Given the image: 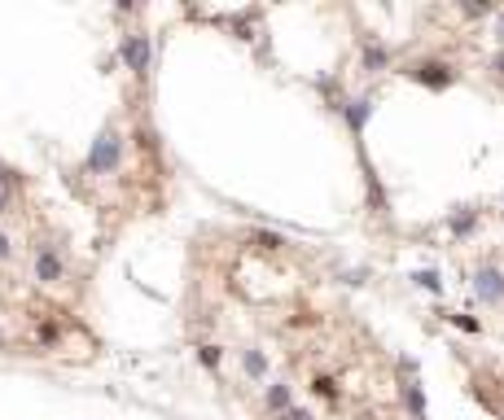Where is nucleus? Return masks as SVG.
Returning a JSON list of instances; mask_svg holds the SVG:
<instances>
[{
	"instance_id": "obj_1",
	"label": "nucleus",
	"mask_w": 504,
	"mask_h": 420,
	"mask_svg": "<svg viewBox=\"0 0 504 420\" xmlns=\"http://www.w3.org/2000/svg\"><path fill=\"white\" fill-rule=\"evenodd\" d=\"M119 163H123V136L115 132V127H101L84 167H88V175H110V171H119Z\"/></svg>"
},
{
	"instance_id": "obj_2",
	"label": "nucleus",
	"mask_w": 504,
	"mask_h": 420,
	"mask_svg": "<svg viewBox=\"0 0 504 420\" xmlns=\"http://www.w3.org/2000/svg\"><path fill=\"white\" fill-rule=\"evenodd\" d=\"M119 57L127 61V70H132L136 79H145V75H150V66H154V44H150V36H145V31H127L123 44H119Z\"/></svg>"
},
{
	"instance_id": "obj_3",
	"label": "nucleus",
	"mask_w": 504,
	"mask_h": 420,
	"mask_svg": "<svg viewBox=\"0 0 504 420\" xmlns=\"http://www.w3.org/2000/svg\"><path fill=\"white\" fill-rule=\"evenodd\" d=\"M62 276H66L62 250L53 246V241H40V246H36V280H40V285H57Z\"/></svg>"
},
{
	"instance_id": "obj_4",
	"label": "nucleus",
	"mask_w": 504,
	"mask_h": 420,
	"mask_svg": "<svg viewBox=\"0 0 504 420\" xmlns=\"http://www.w3.org/2000/svg\"><path fill=\"white\" fill-rule=\"evenodd\" d=\"M408 79H417L421 88H430V92H443V88H452V66H443V61H417V66L408 70Z\"/></svg>"
},
{
	"instance_id": "obj_5",
	"label": "nucleus",
	"mask_w": 504,
	"mask_h": 420,
	"mask_svg": "<svg viewBox=\"0 0 504 420\" xmlns=\"http://www.w3.org/2000/svg\"><path fill=\"white\" fill-rule=\"evenodd\" d=\"M474 294H478V302H487V306L504 302V271H500V267H478V271H474Z\"/></svg>"
},
{
	"instance_id": "obj_6",
	"label": "nucleus",
	"mask_w": 504,
	"mask_h": 420,
	"mask_svg": "<svg viewBox=\"0 0 504 420\" xmlns=\"http://www.w3.org/2000/svg\"><path fill=\"white\" fill-rule=\"evenodd\" d=\"M343 114H347V127L355 136L364 132V123H368V114H373V96H355V101H347L343 105Z\"/></svg>"
},
{
	"instance_id": "obj_7",
	"label": "nucleus",
	"mask_w": 504,
	"mask_h": 420,
	"mask_svg": "<svg viewBox=\"0 0 504 420\" xmlns=\"http://www.w3.org/2000/svg\"><path fill=\"white\" fill-rule=\"evenodd\" d=\"M18 188H22V175H13L9 167H0V215H9V210H13Z\"/></svg>"
},
{
	"instance_id": "obj_8",
	"label": "nucleus",
	"mask_w": 504,
	"mask_h": 420,
	"mask_svg": "<svg viewBox=\"0 0 504 420\" xmlns=\"http://www.w3.org/2000/svg\"><path fill=\"white\" fill-rule=\"evenodd\" d=\"M264 403H268V412L281 416V412L294 407V390H289L285 381H272V385H268V394H264Z\"/></svg>"
},
{
	"instance_id": "obj_9",
	"label": "nucleus",
	"mask_w": 504,
	"mask_h": 420,
	"mask_svg": "<svg viewBox=\"0 0 504 420\" xmlns=\"http://www.w3.org/2000/svg\"><path fill=\"white\" fill-rule=\"evenodd\" d=\"M390 66V53L377 40H364V70H386Z\"/></svg>"
},
{
	"instance_id": "obj_10",
	"label": "nucleus",
	"mask_w": 504,
	"mask_h": 420,
	"mask_svg": "<svg viewBox=\"0 0 504 420\" xmlns=\"http://www.w3.org/2000/svg\"><path fill=\"white\" fill-rule=\"evenodd\" d=\"M241 368H246V377L264 381V377H268V359H264V350H246V354H241Z\"/></svg>"
},
{
	"instance_id": "obj_11",
	"label": "nucleus",
	"mask_w": 504,
	"mask_h": 420,
	"mask_svg": "<svg viewBox=\"0 0 504 420\" xmlns=\"http://www.w3.org/2000/svg\"><path fill=\"white\" fill-rule=\"evenodd\" d=\"M403 403H408V412H412V416H426V394H421V385H417V381L403 385Z\"/></svg>"
},
{
	"instance_id": "obj_12",
	"label": "nucleus",
	"mask_w": 504,
	"mask_h": 420,
	"mask_svg": "<svg viewBox=\"0 0 504 420\" xmlns=\"http://www.w3.org/2000/svg\"><path fill=\"white\" fill-rule=\"evenodd\" d=\"M474 223H478V215H474V210H461V215H452V232H456V237H465V232H474Z\"/></svg>"
},
{
	"instance_id": "obj_13",
	"label": "nucleus",
	"mask_w": 504,
	"mask_h": 420,
	"mask_svg": "<svg viewBox=\"0 0 504 420\" xmlns=\"http://www.w3.org/2000/svg\"><path fill=\"white\" fill-rule=\"evenodd\" d=\"M412 280L421 289H430V294H443V280H438V271H412Z\"/></svg>"
},
{
	"instance_id": "obj_14",
	"label": "nucleus",
	"mask_w": 504,
	"mask_h": 420,
	"mask_svg": "<svg viewBox=\"0 0 504 420\" xmlns=\"http://www.w3.org/2000/svg\"><path fill=\"white\" fill-rule=\"evenodd\" d=\"M198 359H202V363H206V368H219V359H224V350H219V346H210V342H206V346H198Z\"/></svg>"
},
{
	"instance_id": "obj_15",
	"label": "nucleus",
	"mask_w": 504,
	"mask_h": 420,
	"mask_svg": "<svg viewBox=\"0 0 504 420\" xmlns=\"http://www.w3.org/2000/svg\"><path fill=\"white\" fill-rule=\"evenodd\" d=\"M254 241H259L264 250H281V237H276V232H254Z\"/></svg>"
},
{
	"instance_id": "obj_16",
	"label": "nucleus",
	"mask_w": 504,
	"mask_h": 420,
	"mask_svg": "<svg viewBox=\"0 0 504 420\" xmlns=\"http://www.w3.org/2000/svg\"><path fill=\"white\" fill-rule=\"evenodd\" d=\"M456 329H465V333H478V320H469V315H447Z\"/></svg>"
},
{
	"instance_id": "obj_17",
	"label": "nucleus",
	"mask_w": 504,
	"mask_h": 420,
	"mask_svg": "<svg viewBox=\"0 0 504 420\" xmlns=\"http://www.w3.org/2000/svg\"><path fill=\"white\" fill-rule=\"evenodd\" d=\"M316 394H324V398H333V394H338V385H333L329 377H316Z\"/></svg>"
},
{
	"instance_id": "obj_18",
	"label": "nucleus",
	"mask_w": 504,
	"mask_h": 420,
	"mask_svg": "<svg viewBox=\"0 0 504 420\" xmlns=\"http://www.w3.org/2000/svg\"><path fill=\"white\" fill-rule=\"evenodd\" d=\"M276 420H312V412H307V407H289V412H281Z\"/></svg>"
},
{
	"instance_id": "obj_19",
	"label": "nucleus",
	"mask_w": 504,
	"mask_h": 420,
	"mask_svg": "<svg viewBox=\"0 0 504 420\" xmlns=\"http://www.w3.org/2000/svg\"><path fill=\"white\" fill-rule=\"evenodd\" d=\"M9 254H13V246H9V232H0V263H5Z\"/></svg>"
},
{
	"instance_id": "obj_20",
	"label": "nucleus",
	"mask_w": 504,
	"mask_h": 420,
	"mask_svg": "<svg viewBox=\"0 0 504 420\" xmlns=\"http://www.w3.org/2000/svg\"><path fill=\"white\" fill-rule=\"evenodd\" d=\"M491 70H496V75L504 79V53H496V61H491Z\"/></svg>"
},
{
	"instance_id": "obj_21",
	"label": "nucleus",
	"mask_w": 504,
	"mask_h": 420,
	"mask_svg": "<svg viewBox=\"0 0 504 420\" xmlns=\"http://www.w3.org/2000/svg\"><path fill=\"white\" fill-rule=\"evenodd\" d=\"M0 350H5V333H0Z\"/></svg>"
},
{
	"instance_id": "obj_22",
	"label": "nucleus",
	"mask_w": 504,
	"mask_h": 420,
	"mask_svg": "<svg viewBox=\"0 0 504 420\" xmlns=\"http://www.w3.org/2000/svg\"><path fill=\"white\" fill-rule=\"evenodd\" d=\"M500 36H504V18H500Z\"/></svg>"
}]
</instances>
